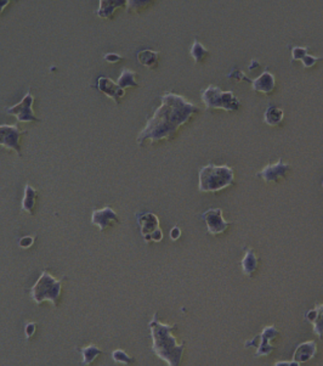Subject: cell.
I'll list each match as a JSON object with an SVG mask.
<instances>
[{
	"instance_id": "cell-1",
	"label": "cell",
	"mask_w": 323,
	"mask_h": 366,
	"mask_svg": "<svg viewBox=\"0 0 323 366\" xmlns=\"http://www.w3.org/2000/svg\"><path fill=\"white\" fill-rule=\"evenodd\" d=\"M162 105L148 118L145 128L138 136V144L142 146L147 140L155 144L174 138L179 128L187 123L198 107L184 97L174 93H165L161 98Z\"/></svg>"
},
{
	"instance_id": "cell-2",
	"label": "cell",
	"mask_w": 323,
	"mask_h": 366,
	"mask_svg": "<svg viewBox=\"0 0 323 366\" xmlns=\"http://www.w3.org/2000/svg\"><path fill=\"white\" fill-rule=\"evenodd\" d=\"M175 329L176 325H166L161 322L157 313H155L150 321L153 353L169 366H178L180 364L185 352V342L178 344V341L171 333Z\"/></svg>"
},
{
	"instance_id": "cell-3",
	"label": "cell",
	"mask_w": 323,
	"mask_h": 366,
	"mask_svg": "<svg viewBox=\"0 0 323 366\" xmlns=\"http://www.w3.org/2000/svg\"><path fill=\"white\" fill-rule=\"evenodd\" d=\"M198 179V190L201 193H216L234 183V173L233 169L226 165L209 163L199 168Z\"/></svg>"
},
{
	"instance_id": "cell-4",
	"label": "cell",
	"mask_w": 323,
	"mask_h": 366,
	"mask_svg": "<svg viewBox=\"0 0 323 366\" xmlns=\"http://www.w3.org/2000/svg\"><path fill=\"white\" fill-rule=\"evenodd\" d=\"M64 279L65 277L56 280L47 271H43L38 281L29 291V296H31L33 302L37 304H42V303L49 300L56 308L59 304L60 296H61Z\"/></svg>"
},
{
	"instance_id": "cell-5",
	"label": "cell",
	"mask_w": 323,
	"mask_h": 366,
	"mask_svg": "<svg viewBox=\"0 0 323 366\" xmlns=\"http://www.w3.org/2000/svg\"><path fill=\"white\" fill-rule=\"evenodd\" d=\"M201 99L207 110L236 111L241 107V101L233 92H223L219 87L209 85L201 92Z\"/></svg>"
},
{
	"instance_id": "cell-6",
	"label": "cell",
	"mask_w": 323,
	"mask_h": 366,
	"mask_svg": "<svg viewBox=\"0 0 323 366\" xmlns=\"http://www.w3.org/2000/svg\"><path fill=\"white\" fill-rule=\"evenodd\" d=\"M136 221L140 228V234L146 242H161L163 240V231L160 228V219L152 212H138L136 213Z\"/></svg>"
},
{
	"instance_id": "cell-7",
	"label": "cell",
	"mask_w": 323,
	"mask_h": 366,
	"mask_svg": "<svg viewBox=\"0 0 323 366\" xmlns=\"http://www.w3.org/2000/svg\"><path fill=\"white\" fill-rule=\"evenodd\" d=\"M33 102H34V98H33L31 92L28 90L21 102L16 103V105L11 106V107H7L5 110V112L7 115L15 116L19 122H40L39 118L35 117L34 112H33Z\"/></svg>"
},
{
	"instance_id": "cell-8",
	"label": "cell",
	"mask_w": 323,
	"mask_h": 366,
	"mask_svg": "<svg viewBox=\"0 0 323 366\" xmlns=\"http://www.w3.org/2000/svg\"><path fill=\"white\" fill-rule=\"evenodd\" d=\"M26 130H21L17 124H1L0 125V146L5 148L15 151L21 157V146H20V138L26 134Z\"/></svg>"
},
{
	"instance_id": "cell-9",
	"label": "cell",
	"mask_w": 323,
	"mask_h": 366,
	"mask_svg": "<svg viewBox=\"0 0 323 366\" xmlns=\"http://www.w3.org/2000/svg\"><path fill=\"white\" fill-rule=\"evenodd\" d=\"M202 219L206 221L208 233L211 235H219L225 233L230 221H226L223 218V209L221 208H210L202 213Z\"/></svg>"
},
{
	"instance_id": "cell-10",
	"label": "cell",
	"mask_w": 323,
	"mask_h": 366,
	"mask_svg": "<svg viewBox=\"0 0 323 366\" xmlns=\"http://www.w3.org/2000/svg\"><path fill=\"white\" fill-rule=\"evenodd\" d=\"M278 335V330L275 326H266L262 329L261 333L259 336H255V340L259 341V344L256 345V353L254 354L255 358H261V357H267V355L271 354L275 350L274 345L270 343V341L272 338H275Z\"/></svg>"
},
{
	"instance_id": "cell-11",
	"label": "cell",
	"mask_w": 323,
	"mask_h": 366,
	"mask_svg": "<svg viewBox=\"0 0 323 366\" xmlns=\"http://www.w3.org/2000/svg\"><path fill=\"white\" fill-rule=\"evenodd\" d=\"M291 169V166L288 163H284L282 158H279L276 165H267L256 173V176L261 178L265 183H276L278 179L286 176L288 171Z\"/></svg>"
},
{
	"instance_id": "cell-12",
	"label": "cell",
	"mask_w": 323,
	"mask_h": 366,
	"mask_svg": "<svg viewBox=\"0 0 323 366\" xmlns=\"http://www.w3.org/2000/svg\"><path fill=\"white\" fill-rule=\"evenodd\" d=\"M118 224L119 223V219H118V214L111 208L110 206H106L102 209H96V211H92V225L97 226L100 229L101 233L106 230L111 224Z\"/></svg>"
},
{
	"instance_id": "cell-13",
	"label": "cell",
	"mask_w": 323,
	"mask_h": 366,
	"mask_svg": "<svg viewBox=\"0 0 323 366\" xmlns=\"http://www.w3.org/2000/svg\"><path fill=\"white\" fill-rule=\"evenodd\" d=\"M97 89L98 92L103 93V94H106L107 97H110L117 105H119L120 99H123V97L125 95V90L122 89V88L117 84V82H115V80H112L108 77L98 78Z\"/></svg>"
},
{
	"instance_id": "cell-14",
	"label": "cell",
	"mask_w": 323,
	"mask_h": 366,
	"mask_svg": "<svg viewBox=\"0 0 323 366\" xmlns=\"http://www.w3.org/2000/svg\"><path fill=\"white\" fill-rule=\"evenodd\" d=\"M252 89L254 92L262 93V94H271L276 87L275 75L269 71H265L255 79H252Z\"/></svg>"
},
{
	"instance_id": "cell-15",
	"label": "cell",
	"mask_w": 323,
	"mask_h": 366,
	"mask_svg": "<svg viewBox=\"0 0 323 366\" xmlns=\"http://www.w3.org/2000/svg\"><path fill=\"white\" fill-rule=\"evenodd\" d=\"M317 354V344L314 341H307V342L300 343L294 352L293 360L298 362L299 364L306 363L309 360L314 359Z\"/></svg>"
},
{
	"instance_id": "cell-16",
	"label": "cell",
	"mask_w": 323,
	"mask_h": 366,
	"mask_svg": "<svg viewBox=\"0 0 323 366\" xmlns=\"http://www.w3.org/2000/svg\"><path fill=\"white\" fill-rule=\"evenodd\" d=\"M128 0H100V7L95 15L102 20H112L117 9L127 7Z\"/></svg>"
},
{
	"instance_id": "cell-17",
	"label": "cell",
	"mask_w": 323,
	"mask_h": 366,
	"mask_svg": "<svg viewBox=\"0 0 323 366\" xmlns=\"http://www.w3.org/2000/svg\"><path fill=\"white\" fill-rule=\"evenodd\" d=\"M244 257L241 262L242 271L247 276H252L258 268V258L253 248H244Z\"/></svg>"
},
{
	"instance_id": "cell-18",
	"label": "cell",
	"mask_w": 323,
	"mask_h": 366,
	"mask_svg": "<svg viewBox=\"0 0 323 366\" xmlns=\"http://www.w3.org/2000/svg\"><path fill=\"white\" fill-rule=\"evenodd\" d=\"M283 118L284 112L276 106L270 105L264 113V123L270 127H276V125L281 124Z\"/></svg>"
},
{
	"instance_id": "cell-19",
	"label": "cell",
	"mask_w": 323,
	"mask_h": 366,
	"mask_svg": "<svg viewBox=\"0 0 323 366\" xmlns=\"http://www.w3.org/2000/svg\"><path fill=\"white\" fill-rule=\"evenodd\" d=\"M136 56H138V61L140 65L148 68H155L157 66L158 60H160V51H155L151 49L141 50Z\"/></svg>"
},
{
	"instance_id": "cell-20",
	"label": "cell",
	"mask_w": 323,
	"mask_h": 366,
	"mask_svg": "<svg viewBox=\"0 0 323 366\" xmlns=\"http://www.w3.org/2000/svg\"><path fill=\"white\" fill-rule=\"evenodd\" d=\"M38 191L34 188H32L31 185L27 184L24 186V194H23V200H22L21 208L22 211L26 212L28 214H33L35 207V201H37Z\"/></svg>"
},
{
	"instance_id": "cell-21",
	"label": "cell",
	"mask_w": 323,
	"mask_h": 366,
	"mask_svg": "<svg viewBox=\"0 0 323 366\" xmlns=\"http://www.w3.org/2000/svg\"><path fill=\"white\" fill-rule=\"evenodd\" d=\"M117 84L124 90L127 88H138V73L135 71L129 70V68H124L117 79Z\"/></svg>"
},
{
	"instance_id": "cell-22",
	"label": "cell",
	"mask_w": 323,
	"mask_h": 366,
	"mask_svg": "<svg viewBox=\"0 0 323 366\" xmlns=\"http://www.w3.org/2000/svg\"><path fill=\"white\" fill-rule=\"evenodd\" d=\"M77 350L78 352H80V354H82V357H83L82 365L92 364L94 360L102 354V350L94 344H90L84 348H77Z\"/></svg>"
},
{
	"instance_id": "cell-23",
	"label": "cell",
	"mask_w": 323,
	"mask_h": 366,
	"mask_svg": "<svg viewBox=\"0 0 323 366\" xmlns=\"http://www.w3.org/2000/svg\"><path fill=\"white\" fill-rule=\"evenodd\" d=\"M190 55L191 57L193 59V61L196 62H202L208 55V49L202 44L201 42H198L197 39L193 40V44L191 45L190 49Z\"/></svg>"
},
{
	"instance_id": "cell-24",
	"label": "cell",
	"mask_w": 323,
	"mask_h": 366,
	"mask_svg": "<svg viewBox=\"0 0 323 366\" xmlns=\"http://www.w3.org/2000/svg\"><path fill=\"white\" fill-rule=\"evenodd\" d=\"M315 309H316V317L311 322L312 329L315 335L321 340L323 338V304H316Z\"/></svg>"
},
{
	"instance_id": "cell-25",
	"label": "cell",
	"mask_w": 323,
	"mask_h": 366,
	"mask_svg": "<svg viewBox=\"0 0 323 366\" xmlns=\"http://www.w3.org/2000/svg\"><path fill=\"white\" fill-rule=\"evenodd\" d=\"M155 1L157 0H128L127 10L128 12H140Z\"/></svg>"
},
{
	"instance_id": "cell-26",
	"label": "cell",
	"mask_w": 323,
	"mask_h": 366,
	"mask_svg": "<svg viewBox=\"0 0 323 366\" xmlns=\"http://www.w3.org/2000/svg\"><path fill=\"white\" fill-rule=\"evenodd\" d=\"M112 359L113 362L117 363V364H123V365H131L135 363V359L133 357H130L128 353H125L122 349H115L112 352Z\"/></svg>"
},
{
	"instance_id": "cell-27",
	"label": "cell",
	"mask_w": 323,
	"mask_h": 366,
	"mask_svg": "<svg viewBox=\"0 0 323 366\" xmlns=\"http://www.w3.org/2000/svg\"><path fill=\"white\" fill-rule=\"evenodd\" d=\"M306 54H307V48L293 47L292 48V60H291V62L293 64L294 61H301V59Z\"/></svg>"
},
{
	"instance_id": "cell-28",
	"label": "cell",
	"mask_w": 323,
	"mask_h": 366,
	"mask_svg": "<svg viewBox=\"0 0 323 366\" xmlns=\"http://www.w3.org/2000/svg\"><path fill=\"white\" fill-rule=\"evenodd\" d=\"M226 77H227V78H230V79L243 80V82L252 83V79H251V78H249L248 75L244 74V73L242 72V71H239V70H231V71H230V73H227Z\"/></svg>"
},
{
	"instance_id": "cell-29",
	"label": "cell",
	"mask_w": 323,
	"mask_h": 366,
	"mask_svg": "<svg viewBox=\"0 0 323 366\" xmlns=\"http://www.w3.org/2000/svg\"><path fill=\"white\" fill-rule=\"evenodd\" d=\"M321 60H323V57L312 56V55L306 54L301 59V64H302V66H304V68H311V67H314L317 62L321 61Z\"/></svg>"
},
{
	"instance_id": "cell-30",
	"label": "cell",
	"mask_w": 323,
	"mask_h": 366,
	"mask_svg": "<svg viewBox=\"0 0 323 366\" xmlns=\"http://www.w3.org/2000/svg\"><path fill=\"white\" fill-rule=\"evenodd\" d=\"M35 331H37V324L35 322H27L26 326H24V336H26V340H31L34 336Z\"/></svg>"
},
{
	"instance_id": "cell-31",
	"label": "cell",
	"mask_w": 323,
	"mask_h": 366,
	"mask_svg": "<svg viewBox=\"0 0 323 366\" xmlns=\"http://www.w3.org/2000/svg\"><path fill=\"white\" fill-rule=\"evenodd\" d=\"M33 244H34V237L33 236H23L19 240V246L24 249L32 247Z\"/></svg>"
},
{
	"instance_id": "cell-32",
	"label": "cell",
	"mask_w": 323,
	"mask_h": 366,
	"mask_svg": "<svg viewBox=\"0 0 323 366\" xmlns=\"http://www.w3.org/2000/svg\"><path fill=\"white\" fill-rule=\"evenodd\" d=\"M103 59H105L107 62H110V64H118V62L122 61L123 56H120V55H118V54H115V52H108V54L103 55Z\"/></svg>"
},
{
	"instance_id": "cell-33",
	"label": "cell",
	"mask_w": 323,
	"mask_h": 366,
	"mask_svg": "<svg viewBox=\"0 0 323 366\" xmlns=\"http://www.w3.org/2000/svg\"><path fill=\"white\" fill-rule=\"evenodd\" d=\"M181 236V230L179 226H174L173 229L170 230V239L173 240V241H176V240L180 239Z\"/></svg>"
},
{
	"instance_id": "cell-34",
	"label": "cell",
	"mask_w": 323,
	"mask_h": 366,
	"mask_svg": "<svg viewBox=\"0 0 323 366\" xmlns=\"http://www.w3.org/2000/svg\"><path fill=\"white\" fill-rule=\"evenodd\" d=\"M300 364L298 362H295V360H293V362L288 363V362H279V363H276L275 364V366H299Z\"/></svg>"
},
{
	"instance_id": "cell-35",
	"label": "cell",
	"mask_w": 323,
	"mask_h": 366,
	"mask_svg": "<svg viewBox=\"0 0 323 366\" xmlns=\"http://www.w3.org/2000/svg\"><path fill=\"white\" fill-rule=\"evenodd\" d=\"M11 1H16V0H0V15L2 14L5 7H6Z\"/></svg>"
},
{
	"instance_id": "cell-36",
	"label": "cell",
	"mask_w": 323,
	"mask_h": 366,
	"mask_svg": "<svg viewBox=\"0 0 323 366\" xmlns=\"http://www.w3.org/2000/svg\"><path fill=\"white\" fill-rule=\"evenodd\" d=\"M258 67H260V62L258 61V60L253 59L251 61V65H249V66H248V70L249 71H253L254 68H258Z\"/></svg>"
},
{
	"instance_id": "cell-37",
	"label": "cell",
	"mask_w": 323,
	"mask_h": 366,
	"mask_svg": "<svg viewBox=\"0 0 323 366\" xmlns=\"http://www.w3.org/2000/svg\"><path fill=\"white\" fill-rule=\"evenodd\" d=\"M322 188H323V181H322Z\"/></svg>"
}]
</instances>
